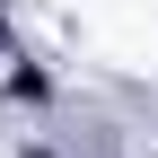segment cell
Segmentation results:
<instances>
[{"label": "cell", "instance_id": "cell-1", "mask_svg": "<svg viewBox=\"0 0 158 158\" xmlns=\"http://www.w3.org/2000/svg\"><path fill=\"white\" fill-rule=\"evenodd\" d=\"M9 97H27V106H44V97H53V79H44V70H27V62H18V70H9Z\"/></svg>", "mask_w": 158, "mask_h": 158}, {"label": "cell", "instance_id": "cell-2", "mask_svg": "<svg viewBox=\"0 0 158 158\" xmlns=\"http://www.w3.org/2000/svg\"><path fill=\"white\" fill-rule=\"evenodd\" d=\"M35 158H44V149H35Z\"/></svg>", "mask_w": 158, "mask_h": 158}]
</instances>
